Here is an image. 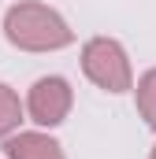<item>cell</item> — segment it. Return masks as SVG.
Segmentation results:
<instances>
[{
    "instance_id": "obj_1",
    "label": "cell",
    "mask_w": 156,
    "mask_h": 159,
    "mask_svg": "<svg viewBox=\"0 0 156 159\" xmlns=\"http://www.w3.org/2000/svg\"><path fill=\"white\" fill-rule=\"evenodd\" d=\"M4 37L19 52H60L75 44V30L56 7L22 0L4 11Z\"/></svg>"
},
{
    "instance_id": "obj_2",
    "label": "cell",
    "mask_w": 156,
    "mask_h": 159,
    "mask_svg": "<svg viewBox=\"0 0 156 159\" xmlns=\"http://www.w3.org/2000/svg\"><path fill=\"white\" fill-rule=\"evenodd\" d=\"M82 74L104 93H130L134 89V67L130 56L115 37H89L82 44Z\"/></svg>"
},
{
    "instance_id": "obj_3",
    "label": "cell",
    "mask_w": 156,
    "mask_h": 159,
    "mask_svg": "<svg viewBox=\"0 0 156 159\" xmlns=\"http://www.w3.org/2000/svg\"><path fill=\"white\" fill-rule=\"evenodd\" d=\"M22 107H26L30 122H37L41 129H52V126L67 122L71 107H75V89H71V81L60 78V74H45V78H37L30 85Z\"/></svg>"
},
{
    "instance_id": "obj_4",
    "label": "cell",
    "mask_w": 156,
    "mask_h": 159,
    "mask_svg": "<svg viewBox=\"0 0 156 159\" xmlns=\"http://www.w3.org/2000/svg\"><path fill=\"white\" fill-rule=\"evenodd\" d=\"M4 156L7 159H63V144L48 137L45 129H15L4 137Z\"/></svg>"
},
{
    "instance_id": "obj_5",
    "label": "cell",
    "mask_w": 156,
    "mask_h": 159,
    "mask_svg": "<svg viewBox=\"0 0 156 159\" xmlns=\"http://www.w3.org/2000/svg\"><path fill=\"white\" fill-rule=\"evenodd\" d=\"M26 119V107H22V100H19V93L11 89V85H4L0 81V141L4 137H11L19 126Z\"/></svg>"
},
{
    "instance_id": "obj_6",
    "label": "cell",
    "mask_w": 156,
    "mask_h": 159,
    "mask_svg": "<svg viewBox=\"0 0 156 159\" xmlns=\"http://www.w3.org/2000/svg\"><path fill=\"white\" fill-rule=\"evenodd\" d=\"M134 100H138V115L145 119L149 129H156V67L145 70L134 85Z\"/></svg>"
},
{
    "instance_id": "obj_7",
    "label": "cell",
    "mask_w": 156,
    "mask_h": 159,
    "mask_svg": "<svg viewBox=\"0 0 156 159\" xmlns=\"http://www.w3.org/2000/svg\"><path fill=\"white\" fill-rule=\"evenodd\" d=\"M149 159H156V144H153V152H149Z\"/></svg>"
}]
</instances>
